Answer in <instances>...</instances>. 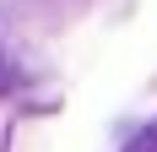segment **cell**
Listing matches in <instances>:
<instances>
[{"label": "cell", "mask_w": 157, "mask_h": 152, "mask_svg": "<svg viewBox=\"0 0 157 152\" xmlns=\"http://www.w3.org/2000/svg\"><path fill=\"white\" fill-rule=\"evenodd\" d=\"M16 82V71H11V60H6V49H0V87H11Z\"/></svg>", "instance_id": "6da1fadb"}]
</instances>
